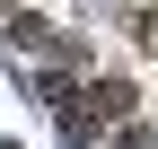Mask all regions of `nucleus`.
Returning a JSON list of instances; mask_svg holds the SVG:
<instances>
[{"mask_svg":"<svg viewBox=\"0 0 158 149\" xmlns=\"http://www.w3.org/2000/svg\"><path fill=\"white\" fill-rule=\"evenodd\" d=\"M141 44H149V53H158V9H141Z\"/></svg>","mask_w":158,"mask_h":149,"instance_id":"2","label":"nucleus"},{"mask_svg":"<svg viewBox=\"0 0 158 149\" xmlns=\"http://www.w3.org/2000/svg\"><path fill=\"white\" fill-rule=\"evenodd\" d=\"M88 97H97L88 114H132V88H123V79H106V88H88Z\"/></svg>","mask_w":158,"mask_h":149,"instance_id":"1","label":"nucleus"}]
</instances>
